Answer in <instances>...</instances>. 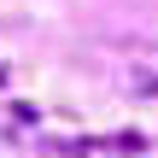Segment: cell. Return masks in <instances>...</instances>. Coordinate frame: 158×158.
Listing matches in <instances>:
<instances>
[{
  "label": "cell",
  "instance_id": "obj_1",
  "mask_svg": "<svg viewBox=\"0 0 158 158\" xmlns=\"http://www.w3.org/2000/svg\"><path fill=\"white\" fill-rule=\"evenodd\" d=\"M129 94H147V100H158V47L135 53V64H129Z\"/></svg>",
  "mask_w": 158,
  "mask_h": 158
}]
</instances>
